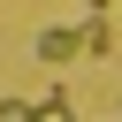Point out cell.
Returning <instances> with one entry per match:
<instances>
[{
    "label": "cell",
    "mask_w": 122,
    "mask_h": 122,
    "mask_svg": "<svg viewBox=\"0 0 122 122\" xmlns=\"http://www.w3.org/2000/svg\"><path fill=\"white\" fill-rule=\"evenodd\" d=\"M69 53H84V30H38V61H69Z\"/></svg>",
    "instance_id": "1"
},
{
    "label": "cell",
    "mask_w": 122,
    "mask_h": 122,
    "mask_svg": "<svg viewBox=\"0 0 122 122\" xmlns=\"http://www.w3.org/2000/svg\"><path fill=\"white\" fill-rule=\"evenodd\" d=\"M84 8H92V15H107V8H114V0H84Z\"/></svg>",
    "instance_id": "2"
}]
</instances>
